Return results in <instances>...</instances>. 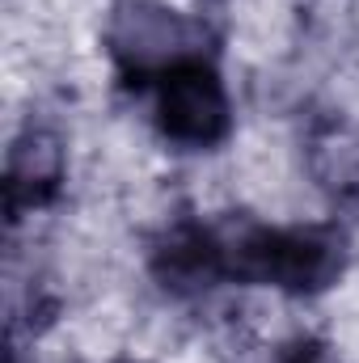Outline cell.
I'll use <instances>...</instances> for the list:
<instances>
[{
	"label": "cell",
	"mask_w": 359,
	"mask_h": 363,
	"mask_svg": "<svg viewBox=\"0 0 359 363\" xmlns=\"http://www.w3.org/2000/svg\"><path fill=\"white\" fill-rule=\"evenodd\" d=\"M228 271L245 283H267L292 296H317L347 271V237L334 224L304 228H241L224 237Z\"/></svg>",
	"instance_id": "1"
},
{
	"label": "cell",
	"mask_w": 359,
	"mask_h": 363,
	"mask_svg": "<svg viewBox=\"0 0 359 363\" xmlns=\"http://www.w3.org/2000/svg\"><path fill=\"white\" fill-rule=\"evenodd\" d=\"M207 26L186 17L178 9H165L157 0H123L114 4L106 21V47L114 68L136 81H161L182 64L203 60L207 51Z\"/></svg>",
	"instance_id": "2"
},
{
	"label": "cell",
	"mask_w": 359,
	"mask_h": 363,
	"mask_svg": "<svg viewBox=\"0 0 359 363\" xmlns=\"http://www.w3.org/2000/svg\"><path fill=\"white\" fill-rule=\"evenodd\" d=\"M157 127L182 148H216L233 131L224 81L207 60L182 64L157 81Z\"/></svg>",
	"instance_id": "3"
},
{
	"label": "cell",
	"mask_w": 359,
	"mask_h": 363,
	"mask_svg": "<svg viewBox=\"0 0 359 363\" xmlns=\"http://www.w3.org/2000/svg\"><path fill=\"white\" fill-rule=\"evenodd\" d=\"M153 274L174 296H199L211 291L220 279H233L228 271V245L220 233L203 224H178L170 228L153 250Z\"/></svg>",
	"instance_id": "4"
},
{
	"label": "cell",
	"mask_w": 359,
	"mask_h": 363,
	"mask_svg": "<svg viewBox=\"0 0 359 363\" xmlns=\"http://www.w3.org/2000/svg\"><path fill=\"white\" fill-rule=\"evenodd\" d=\"M64 186V144L47 127H26L13 148H9V169H4V203L9 216L17 220L21 211L47 207Z\"/></svg>",
	"instance_id": "5"
},
{
	"label": "cell",
	"mask_w": 359,
	"mask_h": 363,
	"mask_svg": "<svg viewBox=\"0 0 359 363\" xmlns=\"http://www.w3.org/2000/svg\"><path fill=\"white\" fill-rule=\"evenodd\" d=\"M309 169L334 199H359V127L351 123H326L309 140Z\"/></svg>",
	"instance_id": "6"
},
{
	"label": "cell",
	"mask_w": 359,
	"mask_h": 363,
	"mask_svg": "<svg viewBox=\"0 0 359 363\" xmlns=\"http://www.w3.org/2000/svg\"><path fill=\"white\" fill-rule=\"evenodd\" d=\"M275 363H338V359H334V351H330L326 342H317V338H296V342H287V347L279 351Z\"/></svg>",
	"instance_id": "7"
}]
</instances>
